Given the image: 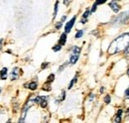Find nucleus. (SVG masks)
Instances as JSON below:
<instances>
[{"label":"nucleus","mask_w":129,"mask_h":123,"mask_svg":"<svg viewBox=\"0 0 129 123\" xmlns=\"http://www.w3.org/2000/svg\"><path fill=\"white\" fill-rule=\"evenodd\" d=\"M128 45H129V33H126V34H123L116 38L110 44V46L108 47L107 52L110 55L120 53V52L124 51L127 48Z\"/></svg>","instance_id":"f257e3e1"},{"label":"nucleus","mask_w":129,"mask_h":123,"mask_svg":"<svg viewBox=\"0 0 129 123\" xmlns=\"http://www.w3.org/2000/svg\"><path fill=\"white\" fill-rule=\"evenodd\" d=\"M129 19V12H123L114 19V24H120V23H125L127 20Z\"/></svg>","instance_id":"f03ea898"},{"label":"nucleus","mask_w":129,"mask_h":123,"mask_svg":"<svg viewBox=\"0 0 129 123\" xmlns=\"http://www.w3.org/2000/svg\"><path fill=\"white\" fill-rule=\"evenodd\" d=\"M75 19H76V17L74 16L73 18H71V20L69 21V22L66 24V27H65V33H67V34H68V33L71 32V28H73V26H74V24H75Z\"/></svg>","instance_id":"7ed1b4c3"},{"label":"nucleus","mask_w":129,"mask_h":123,"mask_svg":"<svg viewBox=\"0 0 129 123\" xmlns=\"http://www.w3.org/2000/svg\"><path fill=\"white\" fill-rule=\"evenodd\" d=\"M20 77V69L19 68H14L11 72V79L12 80H15L17 78H19Z\"/></svg>","instance_id":"20e7f679"},{"label":"nucleus","mask_w":129,"mask_h":123,"mask_svg":"<svg viewBox=\"0 0 129 123\" xmlns=\"http://www.w3.org/2000/svg\"><path fill=\"white\" fill-rule=\"evenodd\" d=\"M109 7H110L112 10H113V12H115V13H118L119 12V9H120V7H119V5L116 3L115 0H113L112 2L109 3Z\"/></svg>","instance_id":"39448f33"},{"label":"nucleus","mask_w":129,"mask_h":123,"mask_svg":"<svg viewBox=\"0 0 129 123\" xmlns=\"http://www.w3.org/2000/svg\"><path fill=\"white\" fill-rule=\"evenodd\" d=\"M25 87H28L29 89H31V90H36L37 87H38V84L36 82H31L29 83H26Z\"/></svg>","instance_id":"423d86ee"},{"label":"nucleus","mask_w":129,"mask_h":123,"mask_svg":"<svg viewBox=\"0 0 129 123\" xmlns=\"http://www.w3.org/2000/svg\"><path fill=\"white\" fill-rule=\"evenodd\" d=\"M79 55L71 54V58H70V62H69V64H71V65H75V64L76 63V62H78V60H79Z\"/></svg>","instance_id":"0eeeda50"},{"label":"nucleus","mask_w":129,"mask_h":123,"mask_svg":"<svg viewBox=\"0 0 129 123\" xmlns=\"http://www.w3.org/2000/svg\"><path fill=\"white\" fill-rule=\"evenodd\" d=\"M67 42V33H63L60 37V40H59V44L61 46H64Z\"/></svg>","instance_id":"6e6552de"},{"label":"nucleus","mask_w":129,"mask_h":123,"mask_svg":"<svg viewBox=\"0 0 129 123\" xmlns=\"http://www.w3.org/2000/svg\"><path fill=\"white\" fill-rule=\"evenodd\" d=\"M7 68H4L0 70V79H6L7 78Z\"/></svg>","instance_id":"1a4fd4ad"},{"label":"nucleus","mask_w":129,"mask_h":123,"mask_svg":"<svg viewBox=\"0 0 129 123\" xmlns=\"http://www.w3.org/2000/svg\"><path fill=\"white\" fill-rule=\"evenodd\" d=\"M40 105L42 108H46L47 105H48V100H47V97L46 96H43L42 100L40 101Z\"/></svg>","instance_id":"9d476101"},{"label":"nucleus","mask_w":129,"mask_h":123,"mask_svg":"<svg viewBox=\"0 0 129 123\" xmlns=\"http://www.w3.org/2000/svg\"><path fill=\"white\" fill-rule=\"evenodd\" d=\"M71 53L75 54V55H79V53H80V48H79V47H76V46H74L73 49H71Z\"/></svg>","instance_id":"9b49d317"},{"label":"nucleus","mask_w":129,"mask_h":123,"mask_svg":"<svg viewBox=\"0 0 129 123\" xmlns=\"http://www.w3.org/2000/svg\"><path fill=\"white\" fill-rule=\"evenodd\" d=\"M43 89H44V90H47V91H50L51 89H52L50 82H46V83L44 84V86H43Z\"/></svg>","instance_id":"f8f14e48"},{"label":"nucleus","mask_w":129,"mask_h":123,"mask_svg":"<svg viewBox=\"0 0 129 123\" xmlns=\"http://www.w3.org/2000/svg\"><path fill=\"white\" fill-rule=\"evenodd\" d=\"M76 80H78V75H75V78H74L73 79H71V82H70V86H69V87H68L69 89H71V87L74 86V84H75V83L76 82Z\"/></svg>","instance_id":"ddd939ff"},{"label":"nucleus","mask_w":129,"mask_h":123,"mask_svg":"<svg viewBox=\"0 0 129 123\" xmlns=\"http://www.w3.org/2000/svg\"><path fill=\"white\" fill-rule=\"evenodd\" d=\"M83 30H79V31H78V32H76V34H75V38H76V39H79V38L80 37H83Z\"/></svg>","instance_id":"4468645a"},{"label":"nucleus","mask_w":129,"mask_h":123,"mask_svg":"<svg viewBox=\"0 0 129 123\" xmlns=\"http://www.w3.org/2000/svg\"><path fill=\"white\" fill-rule=\"evenodd\" d=\"M58 7H59V1H57L55 4V9H54V18L57 16V14H58Z\"/></svg>","instance_id":"2eb2a0df"},{"label":"nucleus","mask_w":129,"mask_h":123,"mask_svg":"<svg viewBox=\"0 0 129 123\" xmlns=\"http://www.w3.org/2000/svg\"><path fill=\"white\" fill-rule=\"evenodd\" d=\"M54 79H55V74H51L49 77H48V78H47V82H52Z\"/></svg>","instance_id":"dca6fc26"},{"label":"nucleus","mask_w":129,"mask_h":123,"mask_svg":"<svg viewBox=\"0 0 129 123\" xmlns=\"http://www.w3.org/2000/svg\"><path fill=\"white\" fill-rule=\"evenodd\" d=\"M61 49H62V46H61L60 44H59V45H56L55 47H53V51H54V52H59Z\"/></svg>","instance_id":"f3484780"},{"label":"nucleus","mask_w":129,"mask_h":123,"mask_svg":"<svg viewBox=\"0 0 129 123\" xmlns=\"http://www.w3.org/2000/svg\"><path fill=\"white\" fill-rule=\"evenodd\" d=\"M110 101H111L110 95H106L105 97H104V102H105L106 104H108V103H110Z\"/></svg>","instance_id":"a211bd4d"},{"label":"nucleus","mask_w":129,"mask_h":123,"mask_svg":"<svg viewBox=\"0 0 129 123\" xmlns=\"http://www.w3.org/2000/svg\"><path fill=\"white\" fill-rule=\"evenodd\" d=\"M107 1V0H96V1H95V4H96V5H101V4H104Z\"/></svg>","instance_id":"6ab92c4d"},{"label":"nucleus","mask_w":129,"mask_h":123,"mask_svg":"<svg viewBox=\"0 0 129 123\" xmlns=\"http://www.w3.org/2000/svg\"><path fill=\"white\" fill-rule=\"evenodd\" d=\"M68 65H69V63H68V62H67V63H65L63 66H61V67H60V69H59V73H61L62 70H64V69H65V68H66V67H67V66H68Z\"/></svg>","instance_id":"aec40b11"},{"label":"nucleus","mask_w":129,"mask_h":123,"mask_svg":"<svg viewBox=\"0 0 129 123\" xmlns=\"http://www.w3.org/2000/svg\"><path fill=\"white\" fill-rule=\"evenodd\" d=\"M62 26H63V22H59V23H57V24H56V29L57 30H59V29H61V27Z\"/></svg>","instance_id":"412c9836"},{"label":"nucleus","mask_w":129,"mask_h":123,"mask_svg":"<svg viewBox=\"0 0 129 123\" xmlns=\"http://www.w3.org/2000/svg\"><path fill=\"white\" fill-rule=\"evenodd\" d=\"M89 14H90V11H89V10H87V11H85V12L83 13V18H87V17H88V15H89Z\"/></svg>","instance_id":"4be33fe9"},{"label":"nucleus","mask_w":129,"mask_h":123,"mask_svg":"<svg viewBox=\"0 0 129 123\" xmlns=\"http://www.w3.org/2000/svg\"><path fill=\"white\" fill-rule=\"evenodd\" d=\"M96 7H97V5H96V4H93V5H92V10H90V14H92V13H93L95 10H96Z\"/></svg>","instance_id":"5701e85b"},{"label":"nucleus","mask_w":129,"mask_h":123,"mask_svg":"<svg viewBox=\"0 0 129 123\" xmlns=\"http://www.w3.org/2000/svg\"><path fill=\"white\" fill-rule=\"evenodd\" d=\"M114 121H115V122H120V121H121V115H116Z\"/></svg>","instance_id":"b1692460"},{"label":"nucleus","mask_w":129,"mask_h":123,"mask_svg":"<svg viewBox=\"0 0 129 123\" xmlns=\"http://www.w3.org/2000/svg\"><path fill=\"white\" fill-rule=\"evenodd\" d=\"M125 98H126V99H129V87L125 90Z\"/></svg>","instance_id":"393cba45"},{"label":"nucleus","mask_w":129,"mask_h":123,"mask_svg":"<svg viewBox=\"0 0 129 123\" xmlns=\"http://www.w3.org/2000/svg\"><path fill=\"white\" fill-rule=\"evenodd\" d=\"M124 53H125L126 56H129V45L127 46V48H126L125 50H124Z\"/></svg>","instance_id":"a878e982"},{"label":"nucleus","mask_w":129,"mask_h":123,"mask_svg":"<svg viewBox=\"0 0 129 123\" xmlns=\"http://www.w3.org/2000/svg\"><path fill=\"white\" fill-rule=\"evenodd\" d=\"M48 66H49V63H43V64H42V69H43V70L46 69Z\"/></svg>","instance_id":"bb28decb"},{"label":"nucleus","mask_w":129,"mask_h":123,"mask_svg":"<svg viewBox=\"0 0 129 123\" xmlns=\"http://www.w3.org/2000/svg\"><path fill=\"white\" fill-rule=\"evenodd\" d=\"M87 18H83L82 19V21H80V23H82V24H84V23H87Z\"/></svg>","instance_id":"cd10ccee"},{"label":"nucleus","mask_w":129,"mask_h":123,"mask_svg":"<svg viewBox=\"0 0 129 123\" xmlns=\"http://www.w3.org/2000/svg\"><path fill=\"white\" fill-rule=\"evenodd\" d=\"M93 98H94V95H93V94H90V96H89V100H90V101H93Z\"/></svg>","instance_id":"c85d7f7f"},{"label":"nucleus","mask_w":129,"mask_h":123,"mask_svg":"<svg viewBox=\"0 0 129 123\" xmlns=\"http://www.w3.org/2000/svg\"><path fill=\"white\" fill-rule=\"evenodd\" d=\"M66 19H67V16H63V17H62V19H61V21L64 23V22L66 21Z\"/></svg>","instance_id":"c756f323"},{"label":"nucleus","mask_w":129,"mask_h":123,"mask_svg":"<svg viewBox=\"0 0 129 123\" xmlns=\"http://www.w3.org/2000/svg\"><path fill=\"white\" fill-rule=\"evenodd\" d=\"M69 2H70V0H64V4H65V5H68Z\"/></svg>","instance_id":"7c9ffc66"},{"label":"nucleus","mask_w":129,"mask_h":123,"mask_svg":"<svg viewBox=\"0 0 129 123\" xmlns=\"http://www.w3.org/2000/svg\"><path fill=\"white\" fill-rule=\"evenodd\" d=\"M2 43H3V40L0 39V50H1V48H2Z\"/></svg>","instance_id":"2f4dec72"},{"label":"nucleus","mask_w":129,"mask_h":123,"mask_svg":"<svg viewBox=\"0 0 129 123\" xmlns=\"http://www.w3.org/2000/svg\"><path fill=\"white\" fill-rule=\"evenodd\" d=\"M104 91V87H101V88H100V93H102Z\"/></svg>","instance_id":"473e14b6"},{"label":"nucleus","mask_w":129,"mask_h":123,"mask_svg":"<svg viewBox=\"0 0 129 123\" xmlns=\"http://www.w3.org/2000/svg\"><path fill=\"white\" fill-rule=\"evenodd\" d=\"M127 74L129 75V68H128V70H127Z\"/></svg>","instance_id":"72a5a7b5"},{"label":"nucleus","mask_w":129,"mask_h":123,"mask_svg":"<svg viewBox=\"0 0 129 123\" xmlns=\"http://www.w3.org/2000/svg\"><path fill=\"white\" fill-rule=\"evenodd\" d=\"M127 111H128V113H129V108H128V110H127Z\"/></svg>","instance_id":"f704fd0d"},{"label":"nucleus","mask_w":129,"mask_h":123,"mask_svg":"<svg viewBox=\"0 0 129 123\" xmlns=\"http://www.w3.org/2000/svg\"><path fill=\"white\" fill-rule=\"evenodd\" d=\"M0 91H1V90H0Z\"/></svg>","instance_id":"c9c22d12"}]
</instances>
